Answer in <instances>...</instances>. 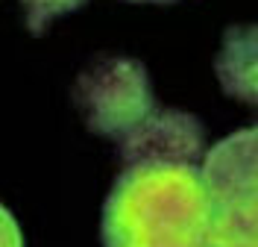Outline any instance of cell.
<instances>
[{
  "instance_id": "1",
  "label": "cell",
  "mask_w": 258,
  "mask_h": 247,
  "mask_svg": "<svg viewBox=\"0 0 258 247\" xmlns=\"http://www.w3.org/2000/svg\"><path fill=\"white\" fill-rule=\"evenodd\" d=\"M214 200L197 165H132L103 209V247H214Z\"/></svg>"
},
{
  "instance_id": "5",
  "label": "cell",
  "mask_w": 258,
  "mask_h": 247,
  "mask_svg": "<svg viewBox=\"0 0 258 247\" xmlns=\"http://www.w3.org/2000/svg\"><path fill=\"white\" fill-rule=\"evenodd\" d=\"M214 68L226 94L258 103V27L229 30Z\"/></svg>"
},
{
  "instance_id": "9",
  "label": "cell",
  "mask_w": 258,
  "mask_h": 247,
  "mask_svg": "<svg viewBox=\"0 0 258 247\" xmlns=\"http://www.w3.org/2000/svg\"><path fill=\"white\" fill-rule=\"evenodd\" d=\"M150 3H170V0H150Z\"/></svg>"
},
{
  "instance_id": "6",
  "label": "cell",
  "mask_w": 258,
  "mask_h": 247,
  "mask_svg": "<svg viewBox=\"0 0 258 247\" xmlns=\"http://www.w3.org/2000/svg\"><path fill=\"white\" fill-rule=\"evenodd\" d=\"M214 247H258V200L214 206Z\"/></svg>"
},
{
  "instance_id": "8",
  "label": "cell",
  "mask_w": 258,
  "mask_h": 247,
  "mask_svg": "<svg viewBox=\"0 0 258 247\" xmlns=\"http://www.w3.org/2000/svg\"><path fill=\"white\" fill-rule=\"evenodd\" d=\"M3 247H24V238H21V230H18L12 212L6 209L3 212Z\"/></svg>"
},
{
  "instance_id": "3",
  "label": "cell",
  "mask_w": 258,
  "mask_h": 247,
  "mask_svg": "<svg viewBox=\"0 0 258 247\" xmlns=\"http://www.w3.org/2000/svg\"><path fill=\"white\" fill-rule=\"evenodd\" d=\"M126 168L132 165H194L203 156V127L188 112L153 109L117 138Z\"/></svg>"
},
{
  "instance_id": "4",
  "label": "cell",
  "mask_w": 258,
  "mask_h": 247,
  "mask_svg": "<svg viewBox=\"0 0 258 247\" xmlns=\"http://www.w3.org/2000/svg\"><path fill=\"white\" fill-rule=\"evenodd\" d=\"M200 171L214 206L232 200H258V127L217 141L206 153Z\"/></svg>"
},
{
  "instance_id": "2",
  "label": "cell",
  "mask_w": 258,
  "mask_h": 247,
  "mask_svg": "<svg viewBox=\"0 0 258 247\" xmlns=\"http://www.w3.org/2000/svg\"><path fill=\"white\" fill-rule=\"evenodd\" d=\"M77 100L88 127L112 138H123L156 109L144 68L132 59H109L91 68L77 85Z\"/></svg>"
},
{
  "instance_id": "7",
  "label": "cell",
  "mask_w": 258,
  "mask_h": 247,
  "mask_svg": "<svg viewBox=\"0 0 258 247\" xmlns=\"http://www.w3.org/2000/svg\"><path fill=\"white\" fill-rule=\"evenodd\" d=\"M85 0H21L24 12H27V24L30 30H44L50 21H56L59 15H68L74 9H80Z\"/></svg>"
}]
</instances>
